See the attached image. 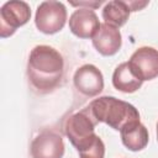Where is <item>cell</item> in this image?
Here are the masks:
<instances>
[{
	"instance_id": "14",
	"label": "cell",
	"mask_w": 158,
	"mask_h": 158,
	"mask_svg": "<svg viewBox=\"0 0 158 158\" xmlns=\"http://www.w3.org/2000/svg\"><path fill=\"white\" fill-rule=\"evenodd\" d=\"M79 157L80 158H104L105 157V144H104L102 139L98 136V138L90 147H88L83 152H79Z\"/></svg>"
},
{
	"instance_id": "10",
	"label": "cell",
	"mask_w": 158,
	"mask_h": 158,
	"mask_svg": "<svg viewBox=\"0 0 158 158\" xmlns=\"http://www.w3.org/2000/svg\"><path fill=\"white\" fill-rule=\"evenodd\" d=\"M95 49L102 56H114L118 52L122 44V37L118 27L106 22L100 25V28L93 37Z\"/></svg>"
},
{
	"instance_id": "15",
	"label": "cell",
	"mask_w": 158,
	"mask_h": 158,
	"mask_svg": "<svg viewBox=\"0 0 158 158\" xmlns=\"http://www.w3.org/2000/svg\"><path fill=\"white\" fill-rule=\"evenodd\" d=\"M127 4H128V6H130L131 11H138V10H141L142 7H144L148 2H147V1H143V2H138V1H127Z\"/></svg>"
},
{
	"instance_id": "3",
	"label": "cell",
	"mask_w": 158,
	"mask_h": 158,
	"mask_svg": "<svg viewBox=\"0 0 158 158\" xmlns=\"http://www.w3.org/2000/svg\"><path fill=\"white\" fill-rule=\"evenodd\" d=\"M96 123L98 122L86 107L67 118L64 123V132L78 152H83L90 147L98 138V135H95Z\"/></svg>"
},
{
	"instance_id": "16",
	"label": "cell",
	"mask_w": 158,
	"mask_h": 158,
	"mask_svg": "<svg viewBox=\"0 0 158 158\" xmlns=\"http://www.w3.org/2000/svg\"><path fill=\"white\" fill-rule=\"evenodd\" d=\"M157 141H158V122H157Z\"/></svg>"
},
{
	"instance_id": "2",
	"label": "cell",
	"mask_w": 158,
	"mask_h": 158,
	"mask_svg": "<svg viewBox=\"0 0 158 158\" xmlns=\"http://www.w3.org/2000/svg\"><path fill=\"white\" fill-rule=\"evenodd\" d=\"M96 122H105L111 128L121 131L127 125L139 122L138 110L115 96H100L86 106Z\"/></svg>"
},
{
	"instance_id": "7",
	"label": "cell",
	"mask_w": 158,
	"mask_h": 158,
	"mask_svg": "<svg viewBox=\"0 0 158 158\" xmlns=\"http://www.w3.org/2000/svg\"><path fill=\"white\" fill-rule=\"evenodd\" d=\"M73 81L77 90L89 98L99 95L104 89L102 73L93 64H84L79 67L74 73Z\"/></svg>"
},
{
	"instance_id": "6",
	"label": "cell",
	"mask_w": 158,
	"mask_h": 158,
	"mask_svg": "<svg viewBox=\"0 0 158 158\" xmlns=\"http://www.w3.org/2000/svg\"><path fill=\"white\" fill-rule=\"evenodd\" d=\"M127 63L132 73L142 81L158 77V51L153 47H139L132 53Z\"/></svg>"
},
{
	"instance_id": "1",
	"label": "cell",
	"mask_w": 158,
	"mask_h": 158,
	"mask_svg": "<svg viewBox=\"0 0 158 158\" xmlns=\"http://www.w3.org/2000/svg\"><path fill=\"white\" fill-rule=\"evenodd\" d=\"M64 74V59L53 47L40 44L32 48L27 63V77L31 85L41 94L54 90Z\"/></svg>"
},
{
	"instance_id": "4",
	"label": "cell",
	"mask_w": 158,
	"mask_h": 158,
	"mask_svg": "<svg viewBox=\"0 0 158 158\" xmlns=\"http://www.w3.org/2000/svg\"><path fill=\"white\" fill-rule=\"evenodd\" d=\"M67 21V9L60 1H43L38 5L35 16L36 27L46 35L59 32Z\"/></svg>"
},
{
	"instance_id": "9",
	"label": "cell",
	"mask_w": 158,
	"mask_h": 158,
	"mask_svg": "<svg viewBox=\"0 0 158 158\" xmlns=\"http://www.w3.org/2000/svg\"><path fill=\"white\" fill-rule=\"evenodd\" d=\"M99 28L100 22L93 9L80 7L69 17V30L79 38H93Z\"/></svg>"
},
{
	"instance_id": "8",
	"label": "cell",
	"mask_w": 158,
	"mask_h": 158,
	"mask_svg": "<svg viewBox=\"0 0 158 158\" xmlns=\"http://www.w3.org/2000/svg\"><path fill=\"white\" fill-rule=\"evenodd\" d=\"M32 158H63L64 142L60 135L43 131L31 143Z\"/></svg>"
},
{
	"instance_id": "12",
	"label": "cell",
	"mask_w": 158,
	"mask_h": 158,
	"mask_svg": "<svg viewBox=\"0 0 158 158\" xmlns=\"http://www.w3.org/2000/svg\"><path fill=\"white\" fill-rule=\"evenodd\" d=\"M142 80L138 79L128 67L127 62H123L116 67L112 74V84L115 89L122 93H135L142 86Z\"/></svg>"
},
{
	"instance_id": "13",
	"label": "cell",
	"mask_w": 158,
	"mask_h": 158,
	"mask_svg": "<svg viewBox=\"0 0 158 158\" xmlns=\"http://www.w3.org/2000/svg\"><path fill=\"white\" fill-rule=\"evenodd\" d=\"M131 9L127 1L122 0H112L106 2L102 9V19L106 23L112 25L115 27L123 26L130 17Z\"/></svg>"
},
{
	"instance_id": "11",
	"label": "cell",
	"mask_w": 158,
	"mask_h": 158,
	"mask_svg": "<svg viewBox=\"0 0 158 158\" xmlns=\"http://www.w3.org/2000/svg\"><path fill=\"white\" fill-rule=\"evenodd\" d=\"M120 133L123 146L132 152L142 151L148 143V130L141 123V121L127 125L120 131Z\"/></svg>"
},
{
	"instance_id": "5",
	"label": "cell",
	"mask_w": 158,
	"mask_h": 158,
	"mask_svg": "<svg viewBox=\"0 0 158 158\" xmlns=\"http://www.w3.org/2000/svg\"><path fill=\"white\" fill-rule=\"evenodd\" d=\"M31 17L30 5L25 1H7L0 9V35L6 38L28 22Z\"/></svg>"
}]
</instances>
